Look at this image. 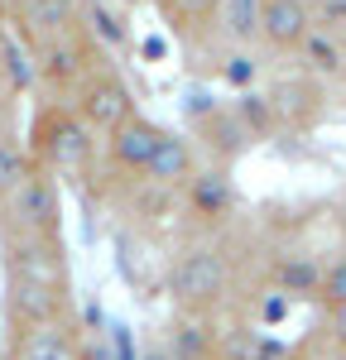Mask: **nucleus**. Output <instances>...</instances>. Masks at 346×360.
<instances>
[{"label":"nucleus","instance_id":"1a4fd4ad","mask_svg":"<svg viewBox=\"0 0 346 360\" xmlns=\"http://www.w3.org/2000/svg\"><path fill=\"white\" fill-rule=\"evenodd\" d=\"M193 125H198V144L207 149V159L212 164H236L250 144H255V135H250V125L241 120V111L236 106H207L202 115H193Z\"/></svg>","mask_w":346,"mask_h":360},{"label":"nucleus","instance_id":"a211bd4d","mask_svg":"<svg viewBox=\"0 0 346 360\" xmlns=\"http://www.w3.org/2000/svg\"><path fill=\"white\" fill-rule=\"evenodd\" d=\"M82 25L91 29V39H96L106 53H115V49L130 44V25H125V15H120L115 5H106V0H82Z\"/></svg>","mask_w":346,"mask_h":360},{"label":"nucleus","instance_id":"a878e982","mask_svg":"<svg viewBox=\"0 0 346 360\" xmlns=\"http://www.w3.org/2000/svg\"><path fill=\"white\" fill-rule=\"evenodd\" d=\"M0 29H5V20H0Z\"/></svg>","mask_w":346,"mask_h":360},{"label":"nucleus","instance_id":"9d476101","mask_svg":"<svg viewBox=\"0 0 346 360\" xmlns=\"http://www.w3.org/2000/svg\"><path fill=\"white\" fill-rule=\"evenodd\" d=\"M0 274L72 283L68 278V250H63V240H0Z\"/></svg>","mask_w":346,"mask_h":360},{"label":"nucleus","instance_id":"7ed1b4c3","mask_svg":"<svg viewBox=\"0 0 346 360\" xmlns=\"http://www.w3.org/2000/svg\"><path fill=\"white\" fill-rule=\"evenodd\" d=\"M29 58H34V91L39 96H53V101H68L82 86L86 72H96L111 53L91 39L86 25H77V29H68V34H58L53 44H44L39 53H29Z\"/></svg>","mask_w":346,"mask_h":360},{"label":"nucleus","instance_id":"dca6fc26","mask_svg":"<svg viewBox=\"0 0 346 360\" xmlns=\"http://www.w3.org/2000/svg\"><path fill=\"white\" fill-rule=\"evenodd\" d=\"M34 159H29V144H25V130H20V115H0V207L5 197L20 188Z\"/></svg>","mask_w":346,"mask_h":360},{"label":"nucleus","instance_id":"9b49d317","mask_svg":"<svg viewBox=\"0 0 346 360\" xmlns=\"http://www.w3.org/2000/svg\"><path fill=\"white\" fill-rule=\"evenodd\" d=\"M313 29L308 0H260V44L274 53H293Z\"/></svg>","mask_w":346,"mask_h":360},{"label":"nucleus","instance_id":"2eb2a0df","mask_svg":"<svg viewBox=\"0 0 346 360\" xmlns=\"http://www.w3.org/2000/svg\"><path fill=\"white\" fill-rule=\"evenodd\" d=\"M293 53L303 58V72H308V77H327V82H332V77H342V72H346V39L337 34V29L313 25Z\"/></svg>","mask_w":346,"mask_h":360},{"label":"nucleus","instance_id":"4468645a","mask_svg":"<svg viewBox=\"0 0 346 360\" xmlns=\"http://www.w3.org/2000/svg\"><path fill=\"white\" fill-rule=\"evenodd\" d=\"M68 356V327L63 317L39 322V327H20L5 336V360H63Z\"/></svg>","mask_w":346,"mask_h":360},{"label":"nucleus","instance_id":"0eeeda50","mask_svg":"<svg viewBox=\"0 0 346 360\" xmlns=\"http://www.w3.org/2000/svg\"><path fill=\"white\" fill-rule=\"evenodd\" d=\"M0 278H5V288H0L5 332L68 317V283H44V278H20V274H0Z\"/></svg>","mask_w":346,"mask_h":360},{"label":"nucleus","instance_id":"412c9836","mask_svg":"<svg viewBox=\"0 0 346 360\" xmlns=\"http://www.w3.org/2000/svg\"><path fill=\"white\" fill-rule=\"evenodd\" d=\"M222 77H226L231 86H250L255 82V58L245 53V49H231L226 63H222Z\"/></svg>","mask_w":346,"mask_h":360},{"label":"nucleus","instance_id":"f3484780","mask_svg":"<svg viewBox=\"0 0 346 360\" xmlns=\"http://www.w3.org/2000/svg\"><path fill=\"white\" fill-rule=\"evenodd\" d=\"M217 39L226 49L260 44V0H217Z\"/></svg>","mask_w":346,"mask_h":360},{"label":"nucleus","instance_id":"393cba45","mask_svg":"<svg viewBox=\"0 0 346 360\" xmlns=\"http://www.w3.org/2000/svg\"><path fill=\"white\" fill-rule=\"evenodd\" d=\"M332 332L346 341V307H332Z\"/></svg>","mask_w":346,"mask_h":360},{"label":"nucleus","instance_id":"6e6552de","mask_svg":"<svg viewBox=\"0 0 346 360\" xmlns=\"http://www.w3.org/2000/svg\"><path fill=\"white\" fill-rule=\"evenodd\" d=\"M159 139H164V125H154L144 115H130L125 125H115L111 135H101V164L120 183L140 178L144 168H149V159H154V149H159Z\"/></svg>","mask_w":346,"mask_h":360},{"label":"nucleus","instance_id":"aec40b11","mask_svg":"<svg viewBox=\"0 0 346 360\" xmlns=\"http://www.w3.org/2000/svg\"><path fill=\"white\" fill-rule=\"evenodd\" d=\"M279 288L284 293H317L322 288V274H317L313 259H284L279 264Z\"/></svg>","mask_w":346,"mask_h":360},{"label":"nucleus","instance_id":"f8f14e48","mask_svg":"<svg viewBox=\"0 0 346 360\" xmlns=\"http://www.w3.org/2000/svg\"><path fill=\"white\" fill-rule=\"evenodd\" d=\"M183 207L193 212V217H202V221H222V217H231V207H236V188H231V173L226 164H198V173L183 183Z\"/></svg>","mask_w":346,"mask_h":360},{"label":"nucleus","instance_id":"b1692460","mask_svg":"<svg viewBox=\"0 0 346 360\" xmlns=\"http://www.w3.org/2000/svg\"><path fill=\"white\" fill-rule=\"evenodd\" d=\"M284 298H264V317H269V322H279V317H284Z\"/></svg>","mask_w":346,"mask_h":360},{"label":"nucleus","instance_id":"f03ea898","mask_svg":"<svg viewBox=\"0 0 346 360\" xmlns=\"http://www.w3.org/2000/svg\"><path fill=\"white\" fill-rule=\"evenodd\" d=\"M0 240H63V183L49 168H29L0 207Z\"/></svg>","mask_w":346,"mask_h":360},{"label":"nucleus","instance_id":"f257e3e1","mask_svg":"<svg viewBox=\"0 0 346 360\" xmlns=\"http://www.w3.org/2000/svg\"><path fill=\"white\" fill-rule=\"evenodd\" d=\"M29 159L39 168H49L63 188H86L101 168V135L86 125L72 101H53L39 96L34 115H29Z\"/></svg>","mask_w":346,"mask_h":360},{"label":"nucleus","instance_id":"6ab92c4d","mask_svg":"<svg viewBox=\"0 0 346 360\" xmlns=\"http://www.w3.org/2000/svg\"><path fill=\"white\" fill-rule=\"evenodd\" d=\"M212 351H217V341H212V332L202 327L198 317H178L169 332V356L173 360H212Z\"/></svg>","mask_w":346,"mask_h":360},{"label":"nucleus","instance_id":"5701e85b","mask_svg":"<svg viewBox=\"0 0 346 360\" xmlns=\"http://www.w3.org/2000/svg\"><path fill=\"white\" fill-rule=\"evenodd\" d=\"M317 293H322L327 307H346V259H337V264L322 274V288H317Z\"/></svg>","mask_w":346,"mask_h":360},{"label":"nucleus","instance_id":"20e7f679","mask_svg":"<svg viewBox=\"0 0 346 360\" xmlns=\"http://www.w3.org/2000/svg\"><path fill=\"white\" fill-rule=\"evenodd\" d=\"M0 20L25 53H39L58 34L82 25V0H0Z\"/></svg>","mask_w":346,"mask_h":360},{"label":"nucleus","instance_id":"4be33fe9","mask_svg":"<svg viewBox=\"0 0 346 360\" xmlns=\"http://www.w3.org/2000/svg\"><path fill=\"white\" fill-rule=\"evenodd\" d=\"M308 10H313V25L337 29L346 39V0H308Z\"/></svg>","mask_w":346,"mask_h":360},{"label":"nucleus","instance_id":"ddd939ff","mask_svg":"<svg viewBox=\"0 0 346 360\" xmlns=\"http://www.w3.org/2000/svg\"><path fill=\"white\" fill-rule=\"evenodd\" d=\"M193 173H198V144L188 135H178V130H164V139H159V149H154V159H149V168H144L140 178L183 193V183H188Z\"/></svg>","mask_w":346,"mask_h":360},{"label":"nucleus","instance_id":"39448f33","mask_svg":"<svg viewBox=\"0 0 346 360\" xmlns=\"http://www.w3.org/2000/svg\"><path fill=\"white\" fill-rule=\"evenodd\" d=\"M68 101L77 106V115H82L96 135H111L115 125H125L130 115H140V106H135V91H130V82H125V77L111 68V58H106L96 72H86L82 86H77Z\"/></svg>","mask_w":346,"mask_h":360},{"label":"nucleus","instance_id":"423d86ee","mask_svg":"<svg viewBox=\"0 0 346 360\" xmlns=\"http://www.w3.org/2000/svg\"><path fill=\"white\" fill-rule=\"evenodd\" d=\"M226 274L231 264L217 245H193L169 264V293L183 307H207L226 293Z\"/></svg>","mask_w":346,"mask_h":360}]
</instances>
